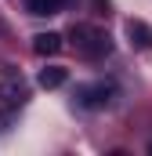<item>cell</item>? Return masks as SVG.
I'll return each mask as SVG.
<instances>
[{"label": "cell", "instance_id": "cell-3", "mask_svg": "<svg viewBox=\"0 0 152 156\" xmlns=\"http://www.w3.org/2000/svg\"><path fill=\"white\" fill-rule=\"evenodd\" d=\"M0 102H7V105H22L26 102V83H22V76H4L0 80Z\"/></svg>", "mask_w": 152, "mask_h": 156}, {"label": "cell", "instance_id": "cell-2", "mask_svg": "<svg viewBox=\"0 0 152 156\" xmlns=\"http://www.w3.org/2000/svg\"><path fill=\"white\" fill-rule=\"evenodd\" d=\"M112 94H116V87L109 83V80H94V83H80L76 87V105L80 109H105L109 102H112Z\"/></svg>", "mask_w": 152, "mask_h": 156}, {"label": "cell", "instance_id": "cell-4", "mask_svg": "<svg viewBox=\"0 0 152 156\" xmlns=\"http://www.w3.org/2000/svg\"><path fill=\"white\" fill-rule=\"evenodd\" d=\"M127 37L134 47H141V51H152V26L149 22H141V18H130L127 22Z\"/></svg>", "mask_w": 152, "mask_h": 156}, {"label": "cell", "instance_id": "cell-1", "mask_svg": "<svg viewBox=\"0 0 152 156\" xmlns=\"http://www.w3.org/2000/svg\"><path fill=\"white\" fill-rule=\"evenodd\" d=\"M69 40H73L76 55H83V58H105L112 51L109 33L98 29V26H87V22H76L73 29H69Z\"/></svg>", "mask_w": 152, "mask_h": 156}, {"label": "cell", "instance_id": "cell-5", "mask_svg": "<svg viewBox=\"0 0 152 156\" xmlns=\"http://www.w3.org/2000/svg\"><path fill=\"white\" fill-rule=\"evenodd\" d=\"M62 47H65L62 33H40V37H33V51H36V55H47V58H51V55H58Z\"/></svg>", "mask_w": 152, "mask_h": 156}, {"label": "cell", "instance_id": "cell-6", "mask_svg": "<svg viewBox=\"0 0 152 156\" xmlns=\"http://www.w3.org/2000/svg\"><path fill=\"white\" fill-rule=\"evenodd\" d=\"M69 80V69H62V66H47V69H40L36 83L43 87V91H54V87H62Z\"/></svg>", "mask_w": 152, "mask_h": 156}, {"label": "cell", "instance_id": "cell-8", "mask_svg": "<svg viewBox=\"0 0 152 156\" xmlns=\"http://www.w3.org/2000/svg\"><path fill=\"white\" fill-rule=\"evenodd\" d=\"M149 153H152V145H149Z\"/></svg>", "mask_w": 152, "mask_h": 156}, {"label": "cell", "instance_id": "cell-7", "mask_svg": "<svg viewBox=\"0 0 152 156\" xmlns=\"http://www.w3.org/2000/svg\"><path fill=\"white\" fill-rule=\"evenodd\" d=\"M26 7H29V15L47 18V15H58L62 11V0H26Z\"/></svg>", "mask_w": 152, "mask_h": 156}]
</instances>
